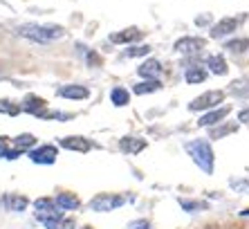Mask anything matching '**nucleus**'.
<instances>
[{
    "instance_id": "obj_27",
    "label": "nucleus",
    "mask_w": 249,
    "mask_h": 229,
    "mask_svg": "<svg viewBox=\"0 0 249 229\" xmlns=\"http://www.w3.org/2000/svg\"><path fill=\"white\" fill-rule=\"evenodd\" d=\"M148 52H151L148 45H137V47H130V50H128V57H144Z\"/></svg>"
},
{
    "instance_id": "obj_28",
    "label": "nucleus",
    "mask_w": 249,
    "mask_h": 229,
    "mask_svg": "<svg viewBox=\"0 0 249 229\" xmlns=\"http://www.w3.org/2000/svg\"><path fill=\"white\" fill-rule=\"evenodd\" d=\"M23 153H25V151H20V149H16V146H14V149H7L5 153L0 155V157H5V160H18Z\"/></svg>"
},
{
    "instance_id": "obj_6",
    "label": "nucleus",
    "mask_w": 249,
    "mask_h": 229,
    "mask_svg": "<svg viewBox=\"0 0 249 229\" xmlns=\"http://www.w3.org/2000/svg\"><path fill=\"white\" fill-rule=\"evenodd\" d=\"M27 153L34 164H54L56 162V146H52V144H45L41 149H32Z\"/></svg>"
},
{
    "instance_id": "obj_19",
    "label": "nucleus",
    "mask_w": 249,
    "mask_h": 229,
    "mask_svg": "<svg viewBox=\"0 0 249 229\" xmlns=\"http://www.w3.org/2000/svg\"><path fill=\"white\" fill-rule=\"evenodd\" d=\"M47 229H74L76 223L72 220V218H63V216H56V218H50V220H45Z\"/></svg>"
},
{
    "instance_id": "obj_31",
    "label": "nucleus",
    "mask_w": 249,
    "mask_h": 229,
    "mask_svg": "<svg viewBox=\"0 0 249 229\" xmlns=\"http://www.w3.org/2000/svg\"><path fill=\"white\" fill-rule=\"evenodd\" d=\"M128 229H151V223H148V220H135V223H130L128 225Z\"/></svg>"
},
{
    "instance_id": "obj_13",
    "label": "nucleus",
    "mask_w": 249,
    "mask_h": 229,
    "mask_svg": "<svg viewBox=\"0 0 249 229\" xmlns=\"http://www.w3.org/2000/svg\"><path fill=\"white\" fill-rule=\"evenodd\" d=\"M119 149L128 155H137L146 149V139H142V137H122L119 139Z\"/></svg>"
},
{
    "instance_id": "obj_20",
    "label": "nucleus",
    "mask_w": 249,
    "mask_h": 229,
    "mask_svg": "<svg viewBox=\"0 0 249 229\" xmlns=\"http://www.w3.org/2000/svg\"><path fill=\"white\" fill-rule=\"evenodd\" d=\"M180 207L184 209V211H189V213H197V211H207L209 209V205L204 200H186V198H180Z\"/></svg>"
},
{
    "instance_id": "obj_17",
    "label": "nucleus",
    "mask_w": 249,
    "mask_h": 229,
    "mask_svg": "<svg viewBox=\"0 0 249 229\" xmlns=\"http://www.w3.org/2000/svg\"><path fill=\"white\" fill-rule=\"evenodd\" d=\"M162 63L160 61H155V58H151V61H146V63H142L137 68L139 76H144V79H155V76L162 75Z\"/></svg>"
},
{
    "instance_id": "obj_32",
    "label": "nucleus",
    "mask_w": 249,
    "mask_h": 229,
    "mask_svg": "<svg viewBox=\"0 0 249 229\" xmlns=\"http://www.w3.org/2000/svg\"><path fill=\"white\" fill-rule=\"evenodd\" d=\"M9 144H12V139H9V137H0V155L9 149Z\"/></svg>"
},
{
    "instance_id": "obj_33",
    "label": "nucleus",
    "mask_w": 249,
    "mask_h": 229,
    "mask_svg": "<svg viewBox=\"0 0 249 229\" xmlns=\"http://www.w3.org/2000/svg\"><path fill=\"white\" fill-rule=\"evenodd\" d=\"M238 119H240V121H249V108H247V110H240Z\"/></svg>"
},
{
    "instance_id": "obj_22",
    "label": "nucleus",
    "mask_w": 249,
    "mask_h": 229,
    "mask_svg": "<svg viewBox=\"0 0 249 229\" xmlns=\"http://www.w3.org/2000/svg\"><path fill=\"white\" fill-rule=\"evenodd\" d=\"M184 79H186V83H191V86L193 83H202V81L207 79V70L204 68H189Z\"/></svg>"
},
{
    "instance_id": "obj_8",
    "label": "nucleus",
    "mask_w": 249,
    "mask_h": 229,
    "mask_svg": "<svg viewBox=\"0 0 249 229\" xmlns=\"http://www.w3.org/2000/svg\"><path fill=\"white\" fill-rule=\"evenodd\" d=\"M61 146L68 149V151H76V153H88L94 144L90 142L88 137H81V135H70V137L61 139Z\"/></svg>"
},
{
    "instance_id": "obj_11",
    "label": "nucleus",
    "mask_w": 249,
    "mask_h": 229,
    "mask_svg": "<svg viewBox=\"0 0 249 229\" xmlns=\"http://www.w3.org/2000/svg\"><path fill=\"white\" fill-rule=\"evenodd\" d=\"M240 25V18H222L220 23H215L211 29V38H222V36L236 32V27Z\"/></svg>"
},
{
    "instance_id": "obj_26",
    "label": "nucleus",
    "mask_w": 249,
    "mask_h": 229,
    "mask_svg": "<svg viewBox=\"0 0 249 229\" xmlns=\"http://www.w3.org/2000/svg\"><path fill=\"white\" fill-rule=\"evenodd\" d=\"M0 113H5V114H18L20 113V106H16V103L12 101H7V99H0Z\"/></svg>"
},
{
    "instance_id": "obj_7",
    "label": "nucleus",
    "mask_w": 249,
    "mask_h": 229,
    "mask_svg": "<svg viewBox=\"0 0 249 229\" xmlns=\"http://www.w3.org/2000/svg\"><path fill=\"white\" fill-rule=\"evenodd\" d=\"M0 205L5 207L7 211L20 213V211H25V209L29 207V200L25 198V195H20V193H5L2 198H0Z\"/></svg>"
},
{
    "instance_id": "obj_14",
    "label": "nucleus",
    "mask_w": 249,
    "mask_h": 229,
    "mask_svg": "<svg viewBox=\"0 0 249 229\" xmlns=\"http://www.w3.org/2000/svg\"><path fill=\"white\" fill-rule=\"evenodd\" d=\"M229 110H231L229 106H227V108L209 110L207 114H202V117H200V121H197V124H200V126H213V124H220L227 114H229Z\"/></svg>"
},
{
    "instance_id": "obj_4",
    "label": "nucleus",
    "mask_w": 249,
    "mask_h": 229,
    "mask_svg": "<svg viewBox=\"0 0 249 229\" xmlns=\"http://www.w3.org/2000/svg\"><path fill=\"white\" fill-rule=\"evenodd\" d=\"M222 99H225V92L222 90H209L193 99V101L189 103V110H211V108H215L218 103H222Z\"/></svg>"
},
{
    "instance_id": "obj_9",
    "label": "nucleus",
    "mask_w": 249,
    "mask_h": 229,
    "mask_svg": "<svg viewBox=\"0 0 249 229\" xmlns=\"http://www.w3.org/2000/svg\"><path fill=\"white\" fill-rule=\"evenodd\" d=\"M202 47H204V40L193 38V36H184V38L175 40V52H180V54H197Z\"/></svg>"
},
{
    "instance_id": "obj_21",
    "label": "nucleus",
    "mask_w": 249,
    "mask_h": 229,
    "mask_svg": "<svg viewBox=\"0 0 249 229\" xmlns=\"http://www.w3.org/2000/svg\"><path fill=\"white\" fill-rule=\"evenodd\" d=\"M162 88V83L157 79H148V81H142V83H137V86L133 88L135 95H151V92H157Z\"/></svg>"
},
{
    "instance_id": "obj_12",
    "label": "nucleus",
    "mask_w": 249,
    "mask_h": 229,
    "mask_svg": "<svg viewBox=\"0 0 249 229\" xmlns=\"http://www.w3.org/2000/svg\"><path fill=\"white\" fill-rule=\"evenodd\" d=\"M58 97H65V99H88L90 90L86 86H79V83H72V86H61L56 90Z\"/></svg>"
},
{
    "instance_id": "obj_10",
    "label": "nucleus",
    "mask_w": 249,
    "mask_h": 229,
    "mask_svg": "<svg viewBox=\"0 0 249 229\" xmlns=\"http://www.w3.org/2000/svg\"><path fill=\"white\" fill-rule=\"evenodd\" d=\"M54 202L58 205L61 211H74L81 207V200H79V195L72 193V191H61V193L54 198Z\"/></svg>"
},
{
    "instance_id": "obj_1",
    "label": "nucleus",
    "mask_w": 249,
    "mask_h": 229,
    "mask_svg": "<svg viewBox=\"0 0 249 229\" xmlns=\"http://www.w3.org/2000/svg\"><path fill=\"white\" fill-rule=\"evenodd\" d=\"M184 149L191 155V160L200 166V171L213 173V149H211V144L204 142V139H193V142L184 144Z\"/></svg>"
},
{
    "instance_id": "obj_25",
    "label": "nucleus",
    "mask_w": 249,
    "mask_h": 229,
    "mask_svg": "<svg viewBox=\"0 0 249 229\" xmlns=\"http://www.w3.org/2000/svg\"><path fill=\"white\" fill-rule=\"evenodd\" d=\"M225 50L233 52V54H240V52L249 50V40L247 38H233V40H229V43L225 45Z\"/></svg>"
},
{
    "instance_id": "obj_30",
    "label": "nucleus",
    "mask_w": 249,
    "mask_h": 229,
    "mask_svg": "<svg viewBox=\"0 0 249 229\" xmlns=\"http://www.w3.org/2000/svg\"><path fill=\"white\" fill-rule=\"evenodd\" d=\"M88 65L90 68H99L101 65V57H99L97 52H88Z\"/></svg>"
},
{
    "instance_id": "obj_5",
    "label": "nucleus",
    "mask_w": 249,
    "mask_h": 229,
    "mask_svg": "<svg viewBox=\"0 0 249 229\" xmlns=\"http://www.w3.org/2000/svg\"><path fill=\"white\" fill-rule=\"evenodd\" d=\"M34 213L41 223H45L50 218L63 216V211L58 209V205L52 200V198H38V200H34Z\"/></svg>"
},
{
    "instance_id": "obj_23",
    "label": "nucleus",
    "mask_w": 249,
    "mask_h": 229,
    "mask_svg": "<svg viewBox=\"0 0 249 229\" xmlns=\"http://www.w3.org/2000/svg\"><path fill=\"white\" fill-rule=\"evenodd\" d=\"M34 144H36V137L34 135H29V133H23V135H18V137L14 139V146L20 149V151H29Z\"/></svg>"
},
{
    "instance_id": "obj_3",
    "label": "nucleus",
    "mask_w": 249,
    "mask_h": 229,
    "mask_svg": "<svg viewBox=\"0 0 249 229\" xmlns=\"http://www.w3.org/2000/svg\"><path fill=\"white\" fill-rule=\"evenodd\" d=\"M122 205H124V195H119V193H99L90 200V209L97 213L115 211L117 207H122Z\"/></svg>"
},
{
    "instance_id": "obj_29",
    "label": "nucleus",
    "mask_w": 249,
    "mask_h": 229,
    "mask_svg": "<svg viewBox=\"0 0 249 229\" xmlns=\"http://www.w3.org/2000/svg\"><path fill=\"white\" fill-rule=\"evenodd\" d=\"M233 131H236V126H222V128H218V131L211 133V139H218V137H222V135H229V133H233Z\"/></svg>"
},
{
    "instance_id": "obj_2",
    "label": "nucleus",
    "mask_w": 249,
    "mask_h": 229,
    "mask_svg": "<svg viewBox=\"0 0 249 229\" xmlns=\"http://www.w3.org/2000/svg\"><path fill=\"white\" fill-rule=\"evenodd\" d=\"M16 32L20 36H25V38L38 40V43H50V40H56L65 34L63 27H58V25H34V23L20 25Z\"/></svg>"
},
{
    "instance_id": "obj_24",
    "label": "nucleus",
    "mask_w": 249,
    "mask_h": 229,
    "mask_svg": "<svg viewBox=\"0 0 249 229\" xmlns=\"http://www.w3.org/2000/svg\"><path fill=\"white\" fill-rule=\"evenodd\" d=\"M110 99H112L115 106H128L130 95H128V90H124V88H115V90L110 92Z\"/></svg>"
},
{
    "instance_id": "obj_18",
    "label": "nucleus",
    "mask_w": 249,
    "mask_h": 229,
    "mask_svg": "<svg viewBox=\"0 0 249 229\" xmlns=\"http://www.w3.org/2000/svg\"><path fill=\"white\" fill-rule=\"evenodd\" d=\"M207 68L213 72V75H218V76H222V75H227V61L220 57V54H213V57H209L207 58Z\"/></svg>"
},
{
    "instance_id": "obj_15",
    "label": "nucleus",
    "mask_w": 249,
    "mask_h": 229,
    "mask_svg": "<svg viewBox=\"0 0 249 229\" xmlns=\"http://www.w3.org/2000/svg\"><path fill=\"white\" fill-rule=\"evenodd\" d=\"M142 36H144V32H142V29L128 27V29H124V32H115V34H110V40L122 45V43H133V40L142 38Z\"/></svg>"
},
{
    "instance_id": "obj_16",
    "label": "nucleus",
    "mask_w": 249,
    "mask_h": 229,
    "mask_svg": "<svg viewBox=\"0 0 249 229\" xmlns=\"http://www.w3.org/2000/svg\"><path fill=\"white\" fill-rule=\"evenodd\" d=\"M45 106H47L45 99L36 97V95H27L23 106H20V110H25V113H29V114H38L41 110H45Z\"/></svg>"
},
{
    "instance_id": "obj_34",
    "label": "nucleus",
    "mask_w": 249,
    "mask_h": 229,
    "mask_svg": "<svg viewBox=\"0 0 249 229\" xmlns=\"http://www.w3.org/2000/svg\"><path fill=\"white\" fill-rule=\"evenodd\" d=\"M240 216H249V209H245V211H240Z\"/></svg>"
}]
</instances>
